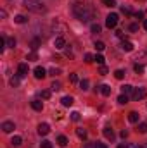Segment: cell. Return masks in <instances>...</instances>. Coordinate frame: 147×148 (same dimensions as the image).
Here are the masks:
<instances>
[{
  "instance_id": "obj_1",
  "label": "cell",
  "mask_w": 147,
  "mask_h": 148,
  "mask_svg": "<svg viewBox=\"0 0 147 148\" xmlns=\"http://www.w3.org/2000/svg\"><path fill=\"white\" fill-rule=\"evenodd\" d=\"M71 12H73L74 17H76L78 21H81V23H88L90 19H94V17H95V10H94V9H90L88 5L81 3V2L74 3L73 9H71Z\"/></svg>"
},
{
  "instance_id": "obj_2",
  "label": "cell",
  "mask_w": 147,
  "mask_h": 148,
  "mask_svg": "<svg viewBox=\"0 0 147 148\" xmlns=\"http://www.w3.org/2000/svg\"><path fill=\"white\" fill-rule=\"evenodd\" d=\"M23 5L35 14H45L47 12V7L43 5L42 0H23Z\"/></svg>"
},
{
  "instance_id": "obj_3",
  "label": "cell",
  "mask_w": 147,
  "mask_h": 148,
  "mask_svg": "<svg viewBox=\"0 0 147 148\" xmlns=\"http://www.w3.org/2000/svg\"><path fill=\"white\" fill-rule=\"evenodd\" d=\"M147 95L146 88H142V86H139V88H133V93H132V98L135 100V102H140V100H144Z\"/></svg>"
},
{
  "instance_id": "obj_4",
  "label": "cell",
  "mask_w": 147,
  "mask_h": 148,
  "mask_svg": "<svg viewBox=\"0 0 147 148\" xmlns=\"http://www.w3.org/2000/svg\"><path fill=\"white\" fill-rule=\"evenodd\" d=\"M52 29H54V33H59V35H64V33L68 31V26H66L64 23H61L59 19H55V21L52 23Z\"/></svg>"
},
{
  "instance_id": "obj_5",
  "label": "cell",
  "mask_w": 147,
  "mask_h": 148,
  "mask_svg": "<svg viewBox=\"0 0 147 148\" xmlns=\"http://www.w3.org/2000/svg\"><path fill=\"white\" fill-rule=\"evenodd\" d=\"M118 21H119V17H118V14H114V12H111L109 16L106 17V26L107 28H116L118 26Z\"/></svg>"
},
{
  "instance_id": "obj_6",
  "label": "cell",
  "mask_w": 147,
  "mask_h": 148,
  "mask_svg": "<svg viewBox=\"0 0 147 148\" xmlns=\"http://www.w3.org/2000/svg\"><path fill=\"white\" fill-rule=\"evenodd\" d=\"M135 64H147V50H142L135 55Z\"/></svg>"
},
{
  "instance_id": "obj_7",
  "label": "cell",
  "mask_w": 147,
  "mask_h": 148,
  "mask_svg": "<svg viewBox=\"0 0 147 148\" xmlns=\"http://www.w3.org/2000/svg\"><path fill=\"white\" fill-rule=\"evenodd\" d=\"M14 129H16V126H14L12 121H5V122H2V131H3V133H12Z\"/></svg>"
},
{
  "instance_id": "obj_8",
  "label": "cell",
  "mask_w": 147,
  "mask_h": 148,
  "mask_svg": "<svg viewBox=\"0 0 147 148\" xmlns=\"http://www.w3.org/2000/svg\"><path fill=\"white\" fill-rule=\"evenodd\" d=\"M28 71H30V67H28V64H19L17 66V76L19 77H24V76H28Z\"/></svg>"
},
{
  "instance_id": "obj_9",
  "label": "cell",
  "mask_w": 147,
  "mask_h": 148,
  "mask_svg": "<svg viewBox=\"0 0 147 148\" xmlns=\"http://www.w3.org/2000/svg\"><path fill=\"white\" fill-rule=\"evenodd\" d=\"M119 48H121L123 52H132V50H133V43L128 41V40H123L121 45H119Z\"/></svg>"
},
{
  "instance_id": "obj_10",
  "label": "cell",
  "mask_w": 147,
  "mask_h": 148,
  "mask_svg": "<svg viewBox=\"0 0 147 148\" xmlns=\"http://www.w3.org/2000/svg\"><path fill=\"white\" fill-rule=\"evenodd\" d=\"M54 47L57 48V50H61V48H64L66 47V40L62 36H57L55 40H54Z\"/></svg>"
},
{
  "instance_id": "obj_11",
  "label": "cell",
  "mask_w": 147,
  "mask_h": 148,
  "mask_svg": "<svg viewBox=\"0 0 147 148\" xmlns=\"http://www.w3.org/2000/svg\"><path fill=\"white\" fill-rule=\"evenodd\" d=\"M33 73H35V77H37V79H43V77L47 76V71H45L43 67H40V66L35 67V71H33Z\"/></svg>"
},
{
  "instance_id": "obj_12",
  "label": "cell",
  "mask_w": 147,
  "mask_h": 148,
  "mask_svg": "<svg viewBox=\"0 0 147 148\" xmlns=\"http://www.w3.org/2000/svg\"><path fill=\"white\" fill-rule=\"evenodd\" d=\"M99 91H101L104 97H109L111 91H112V88H111L109 84H101V86H99Z\"/></svg>"
},
{
  "instance_id": "obj_13",
  "label": "cell",
  "mask_w": 147,
  "mask_h": 148,
  "mask_svg": "<svg viewBox=\"0 0 147 148\" xmlns=\"http://www.w3.org/2000/svg\"><path fill=\"white\" fill-rule=\"evenodd\" d=\"M38 133H40L42 136L49 134V133H50V126H49V124H45V122H43V124H40V126H38Z\"/></svg>"
},
{
  "instance_id": "obj_14",
  "label": "cell",
  "mask_w": 147,
  "mask_h": 148,
  "mask_svg": "<svg viewBox=\"0 0 147 148\" xmlns=\"http://www.w3.org/2000/svg\"><path fill=\"white\" fill-rule=\"evenodd\" d=\"M139 112H135V110H132L130 114H128V121L132 122V124H135V122H139Z\"/></svg>"
},
{
  "instance_id": "obj_15",
  "label": "cell",
  "mask_w": 147,
  "mask_h": 148,
  "mask_svg": "<svg viewBox=\"0 0 147 148\" xmlns=\"http://www.w3.org/2000/svg\"><path fill=\"white\" fill-rule=\"evenodd\" d=\"M121 93L126 95V97L132 95V93H133V86H130V84H123V86H121Z\"/></svg>"
},
{
  "instance_id": "obj_16",
  "label": "cell",
  "mask_w": 147,
  "mask_h": 148,
  "mask_svg": "<svg viewBox=\"0 0 147 148\" xmlns=\"http://www.w3.org/2000/svg\"><path fill=\"white\" fill-rule=\"evenodd\" d=\"M31 109L37 110V112H40L42 109H43V103H42L40 100H33V102H31Z\"/></svg>"
},
{
  "instance_id": "obj_17",
  "label": "cell",
  "mask_w": 147,
  "mask_h": 148,
  "mask_svg": "<svg viewBox=\"0 0 147 148\" xmlns=\"http://www.w3.org/2000/svg\"><path fill=\"white\" fill-rule=\"evenodd\" d=\"M61 102H62V105H64V107H71V105H73V97H62V100H61Z\"/></svg>"
},
{
  "instance_id": "obj_18",
  "label": "cell",
  "mask_w": 147,
  "mask_h": 148,
  "mask_svg": "<svg viewBox=\"0 0 147 148\" xmlns=\"http://www.w3.org/2000/svg\"><path fill=\"white\" fill-rule=\"evenodd\" d=\"M21 143H23V138H21V136H14V138L10 140V145H12V147H19Z\"/></svg>"
},
{
  "instance_id": "obj_19",
  "label": "cell",
  "mask_w": 147,
  "mask_h": 148,
  "mask_svg": "<svg viewBox=\"0 0 147 148\" xmlns=\"http://www.w3.org/2000/svg\"><path fill=\"white\" fill-rule=\"evenodd\" d=\"M76 134H78V138L85 140V138H87V129H83V127H78V129H76Z\"/></svg>"
},
{
  "instance_id": "obj_20",
  "label": "cell",
  "mask_w": 147,
  "mask_h": 148,
  "mask_svg": "<svg viewBox=\"0 0 147 148\" xmlns=\"http://www.w3.org/2000/svg\"><path fill=\"white\" fill-rule=\"evenodd\" d=\"M104 136H106L107 140H112V138H114V133H112L111 127H104Z\"/></svg>"
},
{
  "instance_id": "obj_21",
  "label": "cell",
  "mask_w": 147,
  "mask_h": 148,
  "mask_svg": "<svg viewBox=\"0 0 147 148\" xmlns=\"http://www.w3.org/2000/svg\"><path fill=\"white\" fill-rule=\"evenodd\" d=\"M14 23H17V24H24V23H26V17H24L23 14H19V16L14 17Z\"/></svg>"
},
{
  "instance_id": "obj_22",
  "label": "cell",
  "mask_w": 147,
  "mask_h": 148,
  "mask_svg": "<svg viewBox=\"0 0 147 148\" xmlns=\"http://www.w3.org/2000/svg\"><path fill=\"white\" fill-rule=\"evenodd\" d=\"M57 143H59L61 147H66V145H68V138H66L64 134H61V136L57 138Z\"/></svg>"
},
{
  "instance_id": "obj_23",
  "label": "cell",
  "mask_w": 147,
  "mask_h": 148,
  "mask_svg": "<svg viewBox=\"0 0 147 148\" xmlns=\"http://www.w3.org/2000/svg\"><path fill=\"white\" fill-rule=\"evenodd\" d=\"M118 103H121V105H125V103H128V97L121 93V95L118 97Z\"/></svg>"
},
{
  "instance_id": "obj_24",
  "label": "cell",
  "mask_w": 147,
  "mask_h": 148,
  "mask_svg": "<svg viewBox=\"0 0 147 148\" xmlns=\"http://www.w3.org/2000/svg\"><path fill=\"white\" fill-rule=\"evenodd\" d=\"M114 77H116V79H123V77H125V71H123V69H116V71H114Z\"/></svg>"
},
{
  "instance_id": "obj_25",
  "label": "cell",
  "mask_w": 147,
  "mask_h": 148,
  "mask_svg": "<svg viewBox=\"0 0 147 148\" xmlns=\"http://www.w3.org/2000/svg\"><path fill=\"white\" fill-rule=\"evenodd\" d=\"M137 131H139V133H142V134H146V133H147V122H140Z\"/></svg>"
},
{
  "instance_id": "obj_26",
  "label": "cell",
  "mask_w": 147,
  "mask_h": 148,
  "mask_svg": "<svg viewBox=\"0 0 147 148\" xmlns=\"http://www.w3.org/2000/svg\"><path fill=\"white\" fill-rule=\"evenodd\" d=\"M90 29H92V33H101V24H97V23H94L92 26H90Z\"/></svg>"
},
{
  "instance_id": "obj_27",
  "label": "cell",
  "mask_w": 147,
  "mask_h": 148,
  "mask_svg": "<svg viewBox=\"0 0 147 148\" xmlns=\"http://www.w3.org/2000/svg\"><path fill=\"white\" fill-rule=\"evenodd\" d=\"M5 43H7L9 48H14V47H16V40H14V38H5Z\"/></svg>"
},
{
  "instance_id": "obj_28",
  "label": "cell",
  "mask_w": 147,
  "mask_h": 148,
  "mask_svg": "<svg viewBox=\"0 0 147 148\" xmlns=\"http://www.w3.org/2000/svg\"><path fill=\"white\" fill-rule=\"evenodd\" d=\"M85 62L87 64H92V62H95V57L92 53H85Z\"/></svg>"
},
{
  "instance_id": "obj_29",
  "label": "cell",
  "mask_w": 147,
  "mask_h": 148,
  "mask_svg": "<svg viewBox=\"0 0 147 148\" xmlns=\"http://www.w3.org/2000/svg\"><path fill=\"white\" fill-rule=\"evenodd\" d=\"M95 62H97L99 66H104V62H106V59H104V57H102L101 53H97V55H95Z\"/></svg>"
},
{
  "instance_id": "obj_30",
  "label": "cell",
  "mask_w": 147,
  "mask_h": 148,
  "mask_svg": "<svg viewBox=\"0 0 147 148\" xmlns=\"http://www.w3.org/2000/svg\"><path fill=\"white\" fill-rule=\"evenodd\" d=\"M121 12H123L125 16H130V14H132V9H130L128 5H121Z\"/></svg>"
},
{
  "instance_id": "obj_31",
  "label": "cell",
  "mask_w": 147,
  "mask_h": 148,
  "mask_svg": "<svg viewBox=\"0 0 147 148\" xmlns=\"http://www.w3.org/2000/svg\"><path fill=\"white\" fill-rule=\"evenodd\" d=\"M80 90H83V91L88 90V79H83V81L80 83Z\"/></svg>"
},
{
  "instance_id": "obj_32",
  "label": "cell",
  "mask_w": 147,
  "mask_h": 148,
  "mask_svg": "<svg viewBox=\"0 0 147 148\" xmlns=\"http://www.w3.org/2000/svg\"><path fill=\"white\" fill-rule=\"evenodd\" d=\"M40 43H42V40H40V38H35V40H31V48H33V50H37Z\"/></svg>"
},
{
  "instance_id": "obj_33",
  "label": "cell",
  "mask_w": 147,
  "mask_h": 148,
  "mask_svg": "<svg viewBox=\"0 0 147 148\" xmlns=\"http://www.w3.org/2000/svg\"><path fill=\"white\" fill-rule=\"evenodd\" d=\"M40 148H52V143H50L49 140H43V141L40 143Z\"/></svg>"
},
{
  "instance_id": "obj_34",
  "label": "cell",
  "mask_w": 147,
  "mask_h": 148,
  "mask_svg": "<svg viewBox=\"0 0 147 148\" xmlns=\"http://www.w3.org/2000/svg\"><path fill=\"white\" fill-rule=\"evenodd\" d=\"M95 48H97V50H99V52H102V50H104V48H106V45H104V43H102V41H95Z\"/></svg>"
},
{
  "instance_id": "obj_35",
  "label": "cell",
  "mask_w": 147,
  "mask_h": 148,
  "mask_svg": "<svg viewBox=\"0 0 147 148\" xmlns=\"http://www.w3.org/2000/svg\"><path fill=\"white\" fill-rule=\"evenodd\" d=\"M40 97L47 100V98H50V91H49V90H43V91H40Z\"/></svg>"
},
{
  "instance_id": "obj_36",
  "label": "cell",
  "mask_w": 147,
  "mask_h": 148,
  "mask_svg": "<svg viewBox=\"0 0 147 148\" xmlns=\"http://www.w3.org/2000/svg\"><path fill=\"white\" fill-rule=\"evenodd\" d=\"M133 69H135V73H144V66H142V64H135V66H133Z\"/></svg>"
},
{
  "instance_id": "obj_37",
  "label": "cell",
  "mask_w": 147,
  "mask_h": 148,
  "mask_svg": "<svg viewBox=\"0 0 147 148\" xmlns=\"http://www.w3.org/2000/svg\"><path fill=\"white\" fill-rule=\"evenodd\" d=\"M102 3L107 5V7H114L116 5V0H102Z\"/></svg>"
},
{
  "instance_id": "obj_38",
  "label": "cell",
  "mask_w": 147,
  "mask_h": 148,
  "mask_svg": "<svg viewBox=\"0 0 147 148\" xmlns=\"http://www.w3.org/2000/svg\"><path fill=\"white\" fill-rule=\"evenodd\" d=\"M128 29H130L132 33H135V31H139V24H137V23H133V24H130V26H128Z\"/></svg>"
},
{
  "instance_id": "obj_39",
  "label": "cell",
  "mask_w": 147,
  "mask_h": 148,
  "mask_svg": "<svg viewBox=\"0 0 147 148\" xmlns=\"http://www.w3.org/2000/svg\"><path fill=\"white\" fill-rule=\"evenodd\" d=\"M50 88H52V90H54V91H57V90H61V83H59V81H54V83H52V86H50Z\"/></svg>"
},
{
  "instance_id": "obj_40",
  "label": "cell",
  "mask_w": 147,
  "mask_h": 148,
  "mask_svg": "<svg viewBox=\"0 0 147 148\" xmlns=\"http://www.w3.org/2000/svg\"><path fill=\"white\" fill-rule=\"evenodd\" d=\"M10 84H12V86H17V84H19V76H16V77H10Z\"/></svg>"
},
{
  "instance_id": "obj_41",
  "label": "cell",
  "mask_w": 147,
  "mask_h": 148,
  "mask_svg": "<svg viewBox=\"0 0 147 148\" xmlns=\"http://www.w3.org/2000/svg\"><path fill=\"white\" fill-rule=\"evenodd\" d=\"M69 81H71V83H78V76H76L74 73H71L69 74Z\"/></svg>"
},
{
  "instance_id": "obj_42",
  "label": "cell",
  "mask_w": 147,
  "mask_h": 148,
  "mask_svg": "<svg viewBox=\"0 0 147 148\" xmlns=\"http://www.w3.org/2000/svg\"><path fill=\"white\" fill-rule=\"evenodd\" d=\"M71 119H73L74 122H76V121H80V114H78V112H73V114H71Z\"/></svg>"
},
{
  "instance_id": "obj_43",
  "label": "cell",
  "mask_w": 147,
  "mask_h": 148,
  "mask_svg": "<svg viewBox=\"0 0 147 148\" xmlns=\"http://www.w3.org/2000/svg\"><path fill=\"white\" fill-rule=\"evenodd\" d=\"M28 60H37V53H35V52H31V53L28 55Z\"/></svg>"
},
{
  "instance_id": "obj_44",
  "label": "cell",
  "mask_w": 147,
  "mask_h": 148,
  "mask_svg": "<svg viewBox=\"0 0 147 148\" xmlns=\"http://www.w3.org/2000/svg\"><path fill=\"white\" fill-rule=\"evenodd\" d=\"M99 73L102 74V76H104V74H107V67H106V66H101V71H99Z\"/></svg>"
},
{
  "instance_id": "obj_45",
  "label": "cell",
  "mask_w": 147,
  "mask_h": 148,
  "mask_svg": "<svg viewBox=\"0 0 147 148\" xmlns=\"http://www.w3.org/2000/svg\"><path fill=\"white\" fill-rule=\"evenodd\" d=\"M49 73L52 74V76H55V74H59V73H61V71H59V69H55V67H52V69H50Z\"/></svg>"
},
{
  "instance_id": "obj_46",
  "label": "cell",
  "mask_w": 147,
  "mask_h": 148,
  "mask_svg": "<svg viewBox=\"0 0 147 148\" xmlns=\"http://www.w3.org/2000/svg\"><path fill=\"white\" fill-rule=\"evenodd\" d=\"M66 55H68V57H71V59H73V57H74L73 50H71V48H68V50H66Z\"/></svg>"
},
{
  "instance_id": "obj_47",
  "label": "cell",
  "mask_w": 147,
  "mask_h": 148,
  "mask_svg": "<svg viewBox=\"0 0 147 148\" xmlns=\"http://www.w3.org/2000/svg\"><path fill=\"white\" fill-rule=\"evenodd\" d=\"M94 148H107V147H106L104 143H99V141H97V143H95V147H94Z\"/></svg>"
},
{
  "instance_id": "obj_48",
  "label": "cell",
  "mask_w": 147,
  "mask_h": 148,
  "mask_svg": "<svg viewBox=\"0 0 147 148\" xmlns=\"http://www.w3.org/2000/svg\"><path fill=\"white\" fill-rule=\"evenodd\" d=\"M0 17H3V19H5V17H7V12H5V10H3V9H2V10H0Z\"/></svg>"
},
{
  "instance_id": "obj_49",
  "label": "cell",
  "mask_w": 147,
  "mask_h": 148,
  "mask_svg": "<svg viewBox=\"0 0 147 148\" xmlns=\"http://www.w3.org/2000/svg\"><path fill=\"white\" fill-rule=\"evenodd\" d=\"M126 136H128V131H126V129H123V131H121V138H126Z\"/></svg>"
},
{
  "instance_id": "obj_50",
  "label": "cell",
  "mask_w": 147,
  "mask_h": 148,
  "mask_svg": "<svg viewBox=\"0 0 147 148\" xmlns=\"http://www.w3.org/2000/svg\"><path fill=\"white\" fill-rule=\"evenodd\" d=\"M135 17H137V19H140V17H144V12H137V14H135Z\"/></svg>"
},
{
  "instance_id": "obj_51",
  "label": "cell",
  "mask_w": 147,
  "mask_h": 148,
  "mask_svg": "<svg viewBox=\"0 0 147 148\" xmlns=\"http://www.w3.org/2000/svg\"><path fill=\"white\" fill-rule=\"evenodd\" d=\"M116 36H119V38H125V35H123V31H116Z\"/></svg>"
},
{
  "instance_id": "obj_52",
  "label": "cell",
  "mask_w": 147,
  "mask_h": 148,
  "mask_svg": "<svg viewBox=\"0 0 147 148\" xmlns=\"http://www.w3.org/2000/svg\"><path fill=\"white\" fill-rule=\"evenodd\" d=\"M118 148H128V145L126 143H121V145H118Z\"/></svg>"
},
{
  "instance_id": "obj_53",
  "label": "cell",
  "mask_w": 147,
  "mask_h": 148,
  "mask_svg": "<svg viewBox=\"0 0 147 148\" xmlns=\"http://www.w3.org/2000/svg\"><path fill=\"white\" fill-rule=\"evenodd\" d=\"M144 29H146V31H147V19H146V21H144Z\"/></svg>"
},
{
  "instance_id": "obj_54",
  "label": "cell",
  "mask_w": 147,
  "mask_h": 148,
  "mask_svg": "<svg viewBox=\"0 0 147 148\" xmlns=\"http://www.w3.org/2000/svg\"><path fill=\"white\" fill-rule=\"evenodd\" d=\"M139 148H147V143H144V145H140Z\"/></svg>"
},
{
  "instance_id": "obj_55",
  "label": "cell",
  "mask_w": 147,
  "mask_h": 148,
  "mask_svg": "<svg viewBox=\"0 0 147 148\" xmlns=\"http://www.w3.org/2000/svg\"><path fill=\"white\" fill-rule=\"evenodd\" d=\"M78 2H83V0H78Z\"/></svg>"
},
{
  "instance_id": "obj_56",
  "label": "cell",
  "mask_w": 147,
  "mask_h": 148,
  "mask_svg": "<svg viewBox=\"0 0 147 148\" xmlns=\"http://www.w3.org/2000/svg\"><path fill=\"white\" fill-rule=\"evenodd\" d=\"M146 107H147V105H146Z\"/></svg>"
}]
</instances>
